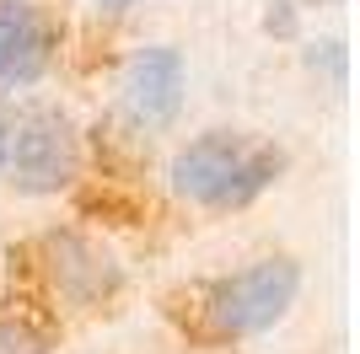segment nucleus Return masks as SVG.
<instances>
[{"label": "nucleus", "instance_id": "obj_1", "mask_svg": "<svg viewBox=\"0 0 360 354\" xmlns=\"http://www.w3.org/2000/svg\"><path fill=\"white\" fill-rule=\"evenodd\" d=\"M285 166V156L274 145H258V140H242L231 129H210L199 134L194 145L178 150L172 162V188L194 204H210V209H237L248 199L274 183V172Z\"/></svg>", "mask_w": 360, "mask_h": 354}, {"label": "nucleus", "instance_id": "obj_2", "mask_svg": "<svg viewBox=\"0 0 360 354\" xmlns=\"http://www.w3.org/2000/svg\"><path fill=\"white\" fill-rule=\"evenodd\" d=\"M0 172L22 193H60L81 172V140L60 107H22L6 113L0 129Z\"/></svg>", "mask_w": 360, "mask_h": 354}, {"label": "nucleus", "instance_id": "obj_3", "mask_svg": "<svg viewBox=\"0 0 360 354\" xmlns=\"http://www.w3.org/2000/svg\"><path fill=\"white\" fill-rule=\"evenodd\" d=\"M301 290V268L290 258H264L210 290V317L221 333H264L285 317V306Z\"/></svg>", "mask_w": 360, "mask_h": 354}, {"label": "nucleus", "instance_id": "obj_4", "mask_svg": "<svg viewBox=\"0 0 360 354\" xmlns=\"http://www.w3.org/2000/svg\"><path fill=\"white\" fill-rule=\"evenodd\" d=\"M183 103V59L178 48H146L124 70V107L140 124H167Z\"/></svg>", "mask_w": 360, "mask_h": 354}, {"label": "nucleus", "instance_id": "obj_5", "mask_svg": "<svg viewBox=\"0 0 360 354\" xmlns=\"http://www.w3.org/2000/svg\"><path fill=\"white\" fill-rule=\"evenodd\" d=\"M49 65L44 16L27 0H0V86H32Z\"/></svg>", "mask_w": 360, "mask_h": 354}, {"label": "nucleus", "instance_id": "obj_6", "mask_svg": "<svg viewBox=\"0 0 360 354\" xmlns=\"http://www.w3.org/2000/svg\"><path fill=\"white\" fill-rule=\"evenodd\" d=\"M0 354H44V339L27 322H0Z\"/></svg>", "mask_w": 360, "mask_h": 354}, {"label": "nucleus", "instance_id": "obj_7", "mask_svg": "<svg viewBox=\"0 0 360 354\" xmlns=\"http://www.w3.org/2000/svg\"><path fill=\"white\" fill-rule=\"evenodd\" d=\"M135 0H97V11H108V16H119V11H129Z\"/></svg>", "mask_w": 360, "mask_h": 354}, {"label": "nucleus", "instance_id": "obj_8", "mask_svg": "<svg viewBox=\"0 0 360 354\" xmlns=\"http://www.w3.org/2000/svg\"><path fill=\"white\" fill-rule=\"evenodd\" d=\"M0 129H6V107H0Z\"/></svg>", "mask_w": 360, "mask_h": 354}]
</instances>
